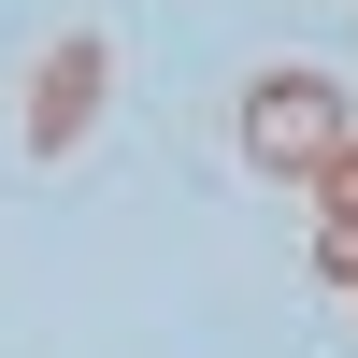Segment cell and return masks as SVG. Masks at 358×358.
<instances>
[{
    "mask_svg": "<svg viewBox=\"0 0 358 358\" xmlns=\"http://www.w3.org/2000/svg\"><path fill=\"white\" fill-rule=\"evenodd\" d=\"M344 129H358V115H344V86H330V72H258V86H244V158H258V172H287V187H315Z\"/></svg>",
    "mask_w": 358,
    "mask_h": 358,
    "instance_id": "6da1fadb",
    "label": "cell"
},
{
    "mask_svg": "<svg viewBox=\"0 0 358 358\" xmlns=\"http://www.w3.org/2000/svg\"><path fill=\"white\" fill-rule=\"evenodd\" d=\"M101 101H115V43H101V29H57L43 72H29V143H43V158H72Z\"/></svg>",
    "mask_w": 358,
    "mask_h": 358,
    "instance_id": "7a4b0ae2",
    "label": "cell"
},
{
    "mask_svg": "<svg viewBox=\"0 0 358 358\" xmlns=\"http://www.w3.org/2000/svg\"><path fill=\"white\" fill-rule=\"evenodd\" d=\"M315 215H344V229H358V129L330 143V172H315Z\"/></svg>",
    "mask_w": 358,
    "mask_h": 358,
    "instance_id": "3957f363",
    "label": "cell"
}]
</instances>
